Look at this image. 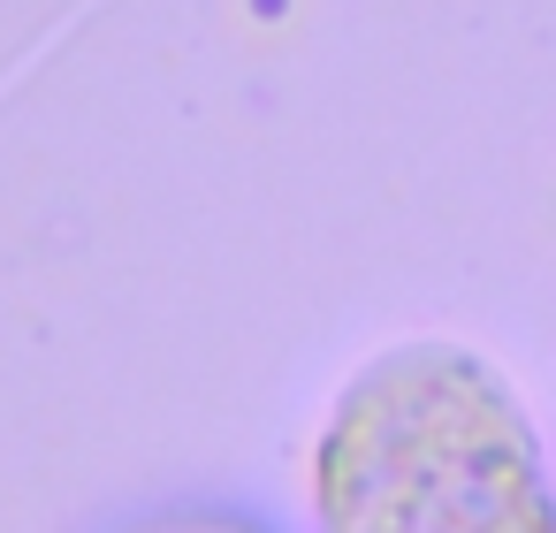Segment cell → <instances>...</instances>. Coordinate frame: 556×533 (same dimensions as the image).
<instances>
[{
    "mask_svg": "<svg viewBox=\"0 0 556 533\" xmlns=\"http://www.w3.org/2000/svg\"><path fill=\"white\" fill-rule=\"evenodd\" d=\"M328 533H541L533 442L495 373L434 343L366 366L328 434Z\"/></svg>",
    "mask_w": 556,
    "mask_h": 533,
    "instance_id": "cell-1",
    "label": "cell"
}]
</instances>
